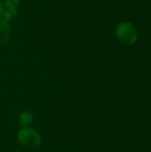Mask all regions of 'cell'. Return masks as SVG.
Returning a JSON list of instances; mask_svg holds the SVG:
<instances>
[{
  "label": "cell",
  "instance_id": "cell-1",
  "mask_svg": "<svg viewBox=\"0 0 151 152\" xmlns=\"http://www.w3.org/2000/svg\"><path fill=\"white\" fill-rule=\"evenodd\" d=\"M115 36L117 41L125 45H132L135 44L138 38L135 27L133 25V23L128 21H122L117 25Z\"/></svg>",
  "mask_w": 151,
  "mask_h": 152
},
{
  "label": "cell",
  "instance_id": "cell-2",
  "mask_svg": "<svg viewBox=\"0 0 151 152\" xmlns=\"http://www.w3.org/2000/svg\"><path fill=\"white\" fill-rule=\"evenodd\" d=\"M17 139L21 145L29 149L37 148L41 143L39 134L30 127H22L17 134Z\"/></svg>",
  "mask_w": 151,
  "mask_h": 152
},
{
  "label": "cell",
  "instance_id": "cell-3",
  "mask_svg": "<svg viewBox=\"0 0 151 152\" xmlns=\"http://www.w3.org/2000/svg\"><path fill=\"white\" fill-rule=\"evenodd\" d=\"M11 24L10 21L4 20V18L0 19V43L7 44L11 38Z\"/></svg>",
  "mask_w": 151,
  "mask_h": 152
},
{
  "label": "cell",
  "instance_id": "cell-4",
  "mask_svg": "<svg viewBox=\"0 0 151 152\" xmlns=\"http://www.w3.org/2000/svg\"><path fill=\"white\" fill-rule=\"evenodd\" d=\"M34 117L30 111H23L19 116V125L22 127H28L33 122Z\"/></svg>",
  "mask_w": 151,
  "mask_h": 152
},
{
  "label": "cell",
  "instance_id": "cell-5",
  "mask_svg": "<svg viewBox=\"0 0 151 152\" xmlns=\"http://www.w3.org/2000/svg\"><path fill=\"white\" fill-rule=\"evenodd\" d=\"M17 9H4V12L3 15V18L8 21L12 20L17 16Z\"/></svg>",
  "mask_w": 151,
  "mask_h": 152
},
{
  "label": "cell",
  "instance_id": "cell-6",
  "mask_svg": "<svg viewBox=\"0 0 151 152\" xmlns=\"http://www.w3.org/2000/svg\"><path fill=\"white\" fill-rule=\"evenodd\" d=\"M4 4L5 9H17L20 4V0H4Z\"/></svg>",
  "mask_w": 151,
  "mask_h": 152
},
{
  "label": "cell",
  "instance_id": "cell-7",
  "mask_svg": "<svg viewBox=\"0 0 151 152\" xmlns=\"http://www.w3.org/2000/svg\"><path fill=\"white\" fill-rule=\"evenodd\" d=\"M4 1L3 0H0V19L3 18V15H4Z\"/></svg>",
  "mask_w": 151,
  "mask_h": 152
}]
</instances>
